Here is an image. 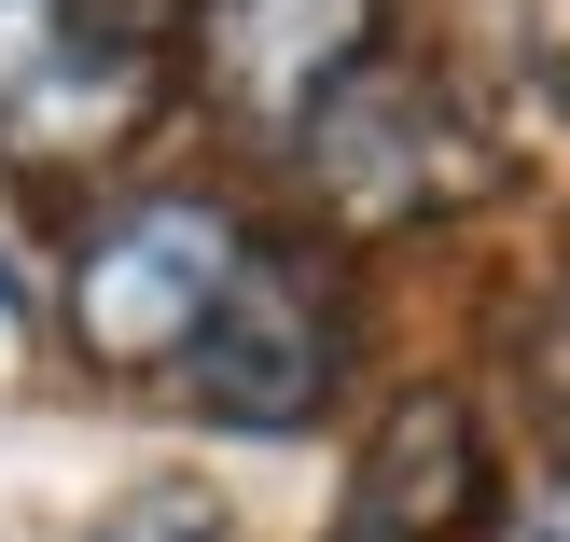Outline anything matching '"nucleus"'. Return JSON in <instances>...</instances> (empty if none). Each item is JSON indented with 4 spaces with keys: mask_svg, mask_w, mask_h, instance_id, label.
I'll return each instance as SVG.
<instances>
[{
    "mask_svg": "<svg viewBox=\"0 0 570 542\" xmlns=\"http://www.w3.org/2000/svg\"><path fill=\"white\" fill-rule=\"evenodd\" d=\"M473 515H488V432H473V404H445V390L390 404L362 473H348V542H460Z\"/></svg>",
    "mask_w": 570,
    "mask_h": 542,
    "instance_id": "obj_6",
    "label": "nucleus"
},
{
    "mask_svg": "<svg viewBox=\"0 0 570 542\" xmlns=\"http://www.w3.org/2000/svg\"><path fill=\"white\" fill-rule=\"evenodd\" d=\"M195 83L209 111H237L250 139H306V111L390 56V0H195Z\"/></svg>",
    "mask_w": 570,
    "mask_h": 542,
    "instance_id": "obj_5",
    "label": "nucleus"
},
{
    "mask_svg": "<svg viewBox=\"0 0 570 542\" xmlns=\"http://www.w3.org/2000/svg\"><path fill=\"white\" fill-rule=\"evenodd\" d=\"M529 390H543V404L570 417V306H557V321H543V334H529Z\"/></svg>",
    "mask_w": 570,
    "mask_h": 542,
    "instance_id": "obj_10",
    "label": "nucleus"
},
{
    "mask_svg": "<svg viewBox=\"0 0 570 542\" xmlns=\"http://www.w3.org/2000/svg\"><path fill=\"white\" fill-rule=\"evenodd\" d=\"M195 0H0V167L98 181L167 98V28Z\"/></svg>",
    "mask_w": 570,
    "mask_h": 542,
    "instance_id": "obj_1",
    "label": "nucleus"
},
{
    "mask_svg": "<svg viewBox=\"0 0 570 542\" xmlns=\"http://www.w3.org/2000/svg\"><path fill=\"white\" fill-rule=\"evenodd\" d=\"M181 390H195L209 432H321L334 390H348V293L306 250H237Z\"/></svg>",
    "mask_w": 570,
    "mask_h": 542,
    "instance_id": "obj_4",
    "label": "nucleus"
},
{
    "mask_svg": "<svg viewBox=\"0 0 570 542\" xmlns=\"http://www.w3.org/2000/svg\"><path fill=\"white\" fill-rule=\"evenodd\" d=\"M98 542H223V529H209V501H181V487H167V501H126Z\"/></svg>",
    "mask_w": 570,
    "mask_h": 542,
    "instance_id": "obj_8",
    "label": "nucleus"
},
{
    "mask_svg": "<svg viewBox=\"0 0 570 542\" xmlns=\"http://www.w3.org/2000/svg\"><path fill=\"white\" fill-rule=\"evenodd\" d=\"M237 209H209V195H111L98 223H83L70 250V348L111 362V376H181L195 334H209L223 278H237Z\"/></svg>",
    "mask_w": 570,
    "mask_h": 542,
    "instance_id": "obj_2",
    "label": "nucleus"
},
{
    "mask_svg": "<svg viewBox=\"0 0 570 542\" xmlns=\"http://www.w3.org/2000/svg\"><path fill=\"white\" fill-rule=\"evenodd\" d=\"M28 362H42V293H28V278H14V250H0V390H14Z\"/></svg>",
    "mask_w": 570,
    "mask_h": 542,
    "instance_id": "obj_9",
    "label": "nucleus"
},
{
    "mask_svg": "<svg viewBox=\"0 0 570 542\" xmlns=\"http://www.w3.org/2000/svg\"><path fill=\"white\" fill-rule=\"evenodd\" d=\"M293 167L321 181L334 223H445L488 195V126L460 111V83L445 70H404V56H362L348 83H334L321 111H306Z\"/></svg>",
    "mask_w": 570,
    "mask_h": 542,
    "instance_id": "obj_3",
    "label": "nucleus"
},
{
    "mask_svg": "<svg viewBox=\"0 0 570 542\" xmlns=\"http://www.w3.org/2000/svg\"><path fill=\"white\" fill-rule=\"evenodd\" d=\"M488 542H570V460H557V473H529V487L501 501V529H488Z\"/></svg>",
    "mask_w": 570,
    "mask_h": 542,
    "instance_id": "obj_7",
    "label": "nucleus"
}]
</instances>
